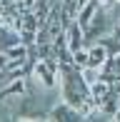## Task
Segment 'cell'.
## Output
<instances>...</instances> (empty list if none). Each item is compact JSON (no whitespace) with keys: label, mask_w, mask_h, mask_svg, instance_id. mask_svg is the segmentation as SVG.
Here are the masks:
<instances>
[{"label":"cell","mask_w":120,"mask_h":122,"mask_svg":"<svg viewBox=\"0 0 120 122\" xmlns=\"http://www.w3.org/2000/svg\"><path fill=\"white\" fill-rule=\"evenodd\" d=\"M30 80L43 85L45 90H58V75L45 65V60H33L30 62Z\"/></svg>","instance_id":"cell-1"},{"label":"cell","mask_w":120,"mask_h":122,"mask_svg":"<svg viewBox=\"0 0 120 122\" xmlns=\"http://www.w3.org/2000/svg\"><path fill=\"white\" fill-rule=\"evenodd\" d=\"M63 37H65V47H68L70 52L85 45V32H83V27H80L78 23H75V20H70V23L65 25V30H63Z\"/></svg>","instance_id":"cell-2"},{"label":"cell","mask_w":120,"mask_h":122,"mask_svg":"<svg viewBox=\"0 0 120 122\" xmlns=\"http://www.w3.org/2000/svg\"><path fill=\"white\" fill-rule=\"evenodd\" d=\"M48 120H53V122H75L80 117H78V110L75 107H70L68 102L60 100L58 105H53V107L48 110Z\"/></svg>","instance_id":"cell-3"},{"label":"cell","mask_w":120,"mask_h":122,"mask_svg":"<svg viewBox=\"0 0 120 122\" xmlns=\"http://www.w3.org/2000/svg\"><path fill=\"white\" fill-rule=\"evenodd\" d=\"M85 47H88V65H90V67H98V70H100L103 65H105V60L110 57L108 47L103 45V42H98V40H95V42H90V45H85Z\"/></svg>","instance_id":"cell-4"},{"label":"cell","mask_w":120,"mask_h":122,"mask_svg":"<svg viewBox=\"0 0 120 122\" xmlns=\"http://www.w3.org/2000/svg\"><path fill=\"white\" fill-rule=\"evenodd\" d=\"M3 52L8 55V60H18V62H28V60H30V47L23 45V42H15V45L5 47Z\"/></svg>","instance_id":"cell-5"},{"label":"cell","mask_w":120,"mask_h":122,"mask_svg":"<svg viewBox=\"0 0 120 122\" xmlns=\"http://www.w3.org/2000/svg\"><path fill=\"white\" fill-rule=\"evenodd\" d=\"M108 92H110V82H105V80H95L93 85H88V95L95 100V102H100Z\"/></svg>","instance_id":"cell-6"},{"label":"cell","mask_w":120,"mask_h":122,"mask_svg":"<svg viewBox=\"0 0 120 122\" xmlns=\"http://www.w3.org/2000/svg\"><path fill=\"white\" fill-rule=\"evenodd\" d=\"M18 122H48V112L45 110H30L28 115H23V117H20Z\"/></svg>","instance_id":"cell-7"},{"label":"cell","mask_w":120,"mask_h":122,"mask_svg":"<svg viewBox=\"0 0 120 122\" xmlns=\"http://www.w3.org/2000/svg\"><path fill=\"white\" fill-rule=\"evenodd\" d=\"M73 65L75 67H85V65H88V47H78V50H73Z\"/></svg>","instance_id":"cell-8"},{"label":"cell","mask_w":120,"mask_h":122,"mask_svg":"<svg viewBox=\"0 0 120 122\" xmlns=\"http://www.w3.org/2000/svg\"><path fill=\"white\" fill-rule=\"evenodd\" d=\"M78 72H80V80H83L85 85H93V82L98 80V67H90V65H85V67H80Z\"/></svg>","instance_id":"cell-9"},{"label":"cell","mask_w":120,"mask_h":122,"mask_svg":"<svg viewBox=\"0 0 120 122\" xmlns=\"http://www.w3.org/2000/svg\"><path fill=\"white\" fill-rule=\"evenodd\" d=\"M15 10H18L20 15L23 13H35V0H15Z\"/></svg>","instance_id":"cell-10"},{"label":"cell","mask_w":120,"mask_h":122,"mask_svg":"<svg viewBox=\"0 0 120 122\" xmlns=\"http://www.w3.org/2000/svg\"><path fill=\"white\" fill-rule=\"evenodd\" d=\"M5 67H8V55H5L3 50H0V72H3Z\"/></svg>","instance_id":"cell-11"},{"label":"cell","mask_w":120,"mask_h":122,"mask_svg":"<svg viewBox=\"0 0 120 122\" xmlns=\"http://www.w3.org/2000/svg\"><path fill=\"white\" fill-rule=\"evenodd\" d=\"M113 120H115V122H120V107L115 110V115H113Z\"/></svg>","instance_id":"cell-12"},{"label":"cell","mask_w":120,"mask_h":122,"mask_svg":"<svg viewBox=\"0 0 120 122\" xmlns=\"http://www.w3.org/2000/svg\"><path fill=\"white\" fill-rule=\"evenodd\" d=\"M115 30H118V32H120V20H118V23H115Z\"/></svg>","instance_id":"cell-13"}]
</instances>
